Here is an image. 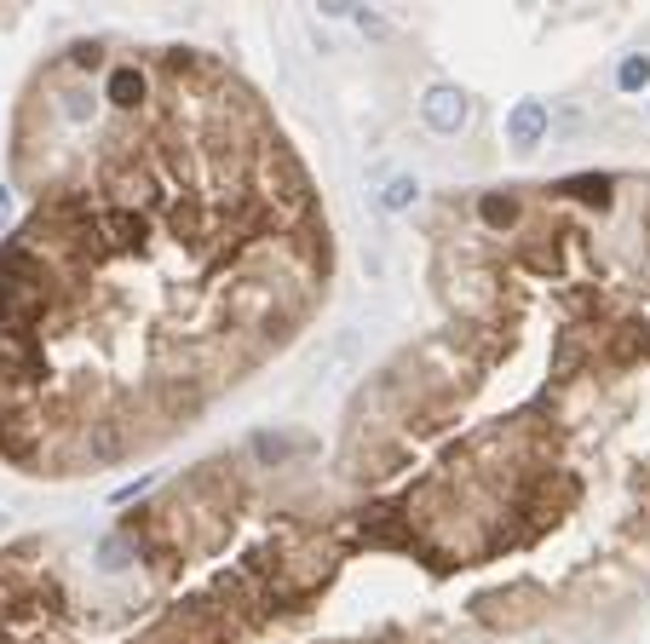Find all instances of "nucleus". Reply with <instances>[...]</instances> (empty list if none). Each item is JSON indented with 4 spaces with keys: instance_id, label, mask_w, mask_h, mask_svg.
<instances>
[{
    "instance_id": "f03ea898",
    "label": "nucleus",
    "mask_w": 650,
    "mask_h": 644,
    "mask_svg": "<svg viewBox=\"0 0 650 644\" xmlns=\"http://www.w3.org/2000/svg\"><path fill=\"white\" fill-rule=\"evenodd\" d=\"M443 322L363 386L346 541L478 575L484 627L650 587V173L472 190L438 225Z\"/></svg>"
},
{
    "instance_id": "7ed1b4c3",
    "label": "nucleus",
    "mask_w": 650,
    "mask_h": 644,
    "mask_svg": "<svg viewBox=\"0 0 650 644\" xmlns=\"http://www.w3.org/2000/svg\"><path fill=\"white\" fill-rule=\"evenodd\" d=\"M432 121H438V127H455V121H461V110H455V92H432Z\"/></svg>"
},
{
    "instance_id": "39448f33",
    "label": "nucleus",
    "mask_w": 650,
    "mask_h": 644,
    "mask_svg": "<svg viewBox=\"0 0 650 644\" xmlns=\"http://www.w3.org/2000/svg\"><path fill=\"white\" fill-rule=\"evenodd\" d=\"M369 644H420V639H403V633H386V639H369Z\"/></svg>"
},
{
    "instance_id": "f257e3e1",
    "label": "nucleus",
    "mask_w": 650,
    "mask_h": 644,
    "mask_svg": "<svg viewBox=\"0 0 650 644\" xmlns=\"http://www.w3.org/2000/svg\"><path fill=\"white\" fill-rule=\"evenodd\" d=\"M0 248V449L116 472L317 317L328 213L277 115L196 46L75 41L29 87Z\"/></svg>"
},
{
    "instance_id": "20e7f679",
    "label": "nucleus",
    "mask_w": 650,
    "mask_h": 644,
    "mask_svg": "<svg viewBox=\"0 0 650 644\" xmlns=\"http://www.w3.org/2000/svg\"><path fill=\"white\" fill-rule=\"evenodd\" d=\"M0 225H12V190H0Z\"/></svg>"
}]
</instances>
